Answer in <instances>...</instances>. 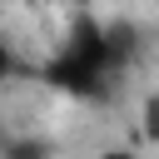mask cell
Returning a JSON list of instances; mask_svg holds the SVG:
<instances>
[{
  "label": "cell",
  "mask_w": 159,
  "mask_h": 159,
  "mask_svg": "<svg viewBox=\"0 0 159 159\" xmlns=\"http://www.w3.org/2000/svg\"><path fill=\"white\" fill-rule=\"evenodd\" d=\"M94 159H139V154H134V149H99Z\"/></svg>",
  "instance_id": "6da1fadb"
}]
</instances>
